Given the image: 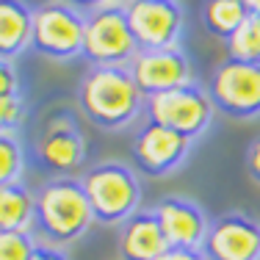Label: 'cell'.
<instances>
[{
    "mask_svg": "<svg viewBox=\"0 0 260 260\" xmlns=\"http://www.w3.org/2000/svg\"><path fill=\"white\" fill-rule=\"evenodd\" d=\"M144 100L127 67H91L78 83L80 114L103 130L133 125L144 111Z\"/></svg>",
    "mask_w": 260,
    "mask_h": 260,
    "instance_id": "obj_1",
    "label": "cell"
},
{
    "mask_svg": "<svg viewBox=\"0 0 260 260\" xmlns=\"http://www.w3.org/2000/svg\"><path fill=\"white\" fill-rule=\"evenodd\" d=\"M36 233L42 244L70 246L80 241L94 224V210L89 205L80 177H55L36 191Z\"/></svg>",
    "mask_w": 260,
    "mask_h": 260,
    "instance_id": "obj_2",
    "label": "cell"
},
{
    "mask_svg": "<svg viewBox=\"0 0 260 260\" xmlns=\"http://www.w3.org/2000/svg\"><path fill=\"white\" fill-rule=\"evenodd\" d=\"M94 210V221L105 227H122L130 216L139 213L141 205V183L136 172L122 160H103L94 164L80 177Z\"/></svg>",
    "mask_w": 260,
    "mask_h": 260,
    "instance_id": "obj_3",
    "label": "cell"
},
{
    "mask_svg": "<svg viewBox=\"0 0 260 260\" xmlns=\"http://www.w3.org/2000/svg\"><path fill=\"white\" fill-rule=\"evenodd\" d=\"M86 14L67 0H50L34 9L30 50L53 61H70L83 55Z\"/></svg>",
    "mask_w": 260,
    "mask_h": 260,
    "instance_id": "obj_4",
    "label": "cell"
},
{
    "mask_svg": "<svg viewBox=\"0 0 260 260\" xmlns=\"http://www.w3.org/2000/svg\"><path fill=\"white\" fill-rule=\"evenodd\" d=\"M139 53L133 30H130L125 3H111L86 14L83 58L91 67H130Z\"/></svg>",
    "mask_w": 260,
    "mask_h": 260,
    "instance_id": "obj_5",
    "label": "cell"
},
{
    "mask_svg": "<svg viewBox=\"0 0 260 260\" xmlns=\"http://www.w3.org/2000/svg\"><path fill=\"white\" fill-rule=\"evenodd\" d=\"M210 103L230 119L260 116V61L224 58L208 78Z\"/></svg>",
    "mask_w": 260,
    "mask_h": 260,
    "instance_id": "obj_6",
    "label": "cell"
},
{
    "mask_svg": "<svg viewBox=\"0 0 260 260\" xmlns=\"http://www.w3.org/2000/svg\"><path fill=\"white\" fill-rule=\"evenodd\" d=\"M213 103L208 91L197 83H185L177 89L160 91L144 100V114L150 122L164 125L185 139H200L213 122Z\"/></svg>",
    "mask_w": 260,
    "mask_h": 260,
    "instance_id": "obj_7",
    "label": "cell"
},
{
    "mask_svg": "<svg viewBox=\"0 0 260 260\" xmlns=\"http://www.w3.org/2000/svg\"><path fill=\"white\" fill-rule=\"evenodd\" d=\"M125 14L139 50L180 47L185 17L177 0H127Z\"/></svg>",
    "mask_w": 260,
    "mask_h": 260,
    "instance_id": "obj_8",
    "label": "cell"
},
{
    "mask_svg": "<svg viewBox=\"0 0 260 260\" xmlns=\"http://www.w3.org/2000/svg\"><path fill=\"white\" fill-rule=\"evenodd\" d=\"M36 160L45 172L55 177H75L86 164L83 130L70 114H58L45 125L36 139Z\"/></svg>",
    "mask_w": 260,
    "mask_h": 260,
    "instance_id": "obj_9",
    "label": "cell"
},
{
    "mask_svg": "<svg viewBox=\"0 0 260 260\" xmlns=\"http://www.w3.org/2000/svg\"><path fill=\"white\" fill-rule=\"evenodd\" d=\"M191 144H194L191 139H185V136L175 133V130L155 125V122L147 119L133 139L136 169L147 177L169 175V172H175L177 166L188 158Z\"/></svg>",
    "mask_w": 260,
    "mask_h": 260,
    "instance_id": "obj_10",
    "label": "cell"
},
{
    "mask_svg": "<svg viewBox=\"0 0 260 260\" xmlns=\"http://www.w3.org/2000/svg\"><path fill=\"white\" fill-rule=\"evenodd\" d=\"M202 255L208 260H260V221L246 213H224L213 219Z\"/></svg>",
    "mask_w": 260,
    "mask_h": 260,
    "instance_id": "obj_11",
    "label": "cell"
},
{
    "mask_svg": "<svg viewBox=\"0 0 260 260\" xmlns=\"http://www.w3.org/2000/svg\"><path fill=\"white\" fill-rule=\"evenodd\" d=\"M127 70L144 97H152V94H160V91H169V89H177V86L191 83L188 55L180 47L139 50Z\"/></svg>",
    "mask_w": 260,
    "mask_h": 260,
    "instance_id": "obj_12",
    "label": "cell"
},
{
    "mask_svg": "<svg viewBox=\"0 0 260 260\" xmlns=\"http://www.w3.org/2000/svg\"><path fill=\"white\" fill-rule=\"evenodd\" d=\"M160 230L175 249H202L210 230L208 213L185 197H164L152 205Z\"/></svg>",
    "mask_w": 260,
    "mask_h": 260,
    "instance_id": "obj_13",
    "label": "cell"
},
{
    "mask_svg": "<svg viewBox=\"0 0 260 260\" xmlns=\"http://www.w3.org/2000/svg\"><path fill=\"white\" fill-rule=\"evenodd\" d=\"M166 249H169V241L152 210H139L119 227L122 260H158Z\"/></svg>",
    "mask_w": 260,
    "mask_h": 260,
    "instance_id": "obj_14",
    "label": "cell"
},
{
    "mask_svg": "<svg viewBox=\"0 0 260 260\" xmlns=\"http://www.w3.org/2000/svg\"><path fill=\"white\" fill-rule=\"evenodd\" d=\"M34 9L25 0H0V58L11 61L30 47Z\"/></svg>",
    "mask_w": 260,
    "mask_h": 260,
    "instance_id": "obj_15",
    "label": "cell"
},
{
    "mask_svg": "<svg viewBox=\"0 0 260 260\" xmlns=\"http://www.w3.org/2000/svg\"><path fill=\"white\" fill-rule=\"evenodd\" d=\"M36 216V194L25 183L0 185V230H30Z\"/></svg>",
    "mask_w": 260,
    "mask_h": 260,
    "instance_id": "obj_16",
    "label": "cell"
},
{
    "mask_svg": "<svg viewBox=\"0 0 260 260\" xmlns=\"http://www.w3.org/2000/svg\"><path fill=\"white\" fill-rule=\"evenodd\" d=\"M200 17H202V28L210 36L227 42L252 14L244 9L241 0H202Z\"/></svg>",
    "mask_w": 260,
    "mask_h": 260,
    "instance_id": "obj_17",
    "label": "cell"
},
{
    "mask_svg": "<svg viewBox=\"0 0 260 260\" xmlns=\"http://www.w3.org/2000/svg\"><path fill=\"white\" fill-rule=\"evenodd\" d=\"M224 45H227V58L260 61V17H249Z\"/></svg>",
    "mask_w": 260,
    "mask_h": 260,
    "instance_id": "obj_18",
    "label": "cell"
},
{
    "mask_svg": "<svg viewBox=\"0 0 260 260\" xmlns=\"http://www.w3.org/2000/svg\"><path fill=\"white\" fill-rule=\"evenodd\" d=\"M25 172V155L14 133H0V185L20 183Z\"/></svg>",
    "mask_w": 260,
    "mask_h": 260,
    "instance_id": "obj_19",
    "label": "cell"
},
{
    "mask_svg": "<svg viewBox=\"0 0 260 260\" xmlns=\"http://www.w3.org/2000/svg\"><path fill=\"white\" fill-rule=\"evenodd\" d=\"M39 246L30 230H0V260H30Z\"/></svg>",
    "mask_w": 260,
    "mask_h": 260,
    "instance_id": "obj_20",
    "label": "cell"
},
{
    "mask_svg": "<svg viewBox=\"0 0 260 260\" xmlns=\"http://www.w3.org/2000/svg\"><path fill=\"white\" fill-rule=\"evenodd\" d=\"M25 122V100L22 94L0 97V133H17Z\"/></svg>",
    "mask_w": 260,
    "mask_h": 260,
    "instance_id": "obj_21",
    "label": "cell"
},
{
    "mask_svg": "<svg viewBox=\"0 0 260 260\" xmlns=\"http://www.w3.org/2000/svg\"><path fill=\"white\" fill-rule=\"evenodd\" d=\"M9 94H22L20 91V75H17L11 61L0 58V97H9Z\"/></svg>",
    "mask_w": 260,
    "mask_h": 260,
    "instance_id": "obj_22",
    "label": "cell"
},
{
    "mask_svg": "<svg viewBox=\"0 0 260 260\" xmlns=\"http://www.w3.org/2000/svg\"><path fill=\"white\" fill-rule=\"evenodd\" d=\"M246 172H249V177L260 185V136L252 139V144L246 147Z\"/></svg>",
    "mask_w": 260,
    "mask_h": 260,
    "instance_id": "obj_23",
    "label": "cell"
},
{
    "mask_svg": "<svg viewBox=\"0 0 260 260\" xmlns=\"http://www.w3.org/2000/svg\"><path fill=\"white\" fill-rule=\"evenodd\" d=\"M158 260H208V257L202 255V249H175V246H169Z\"/></svg>",
    "mask_w": 260,
    "mask_h": 260,
    "instance_id": "obj_24",
    "label": "cell"
},
{
    "mask_svg": "<svg viewBox=\"0 0 260 260\" xmlns=\"http://www.w3.org/2000/svg\"><path fill=\"white\" fill-rule=\"evenodd\" d=\"M30 260H70V257H67L58 246H50V244H42L39 241V246H36V252L30 255Z\"/></svg>",
    "mask_w": 260,
    "mask_h": 260,
    "instance_id": "obj_25",
    "label": "cell"
},
{
    "mask_svg": "<svg viewBox=\"0 0 260 260\" xmlns=\"http://www.w3.org/2000/svg\"><path fill=\"white\" fill-rule=\"evenodd\" d=\"M67 3H72L75 9L83 11V14H91V11L103 9V6H111L114 0H67Z\"/></svg>",
    "mask_w": 260,
    "mask_h": 260,
    "instance_id": "obj_26",
    "label": "cell"
},
{
    "mask_svg": "<svg viewBox=\"0 0 260 260\" xmlns=\"http://www.w3.org/2000/svg\"><path fill=\"white\" fill-rule=\"evenodd\" d=\"M244 3V9L249 11L252 17H260V0H241Z\"/></svg>",
    "mask_w": 260,
    "mask_h": 260,
    "instance_id": "obj_27",
    "label": "cell"
}]
</instances>
